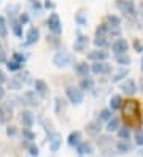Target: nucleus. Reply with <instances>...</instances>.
<instances>
[{"instance_id":"f257e3e1","label":"nucleus","mask_w":143,"mask_h":157,"mask_svg":"<svg viewBox=\"0 0 143 157\" xmlns=\"http://www.w3.org/2000/svg\"><path fill=\"white\" fill-rule=\"evenodd\" d=\"M121 113H122V122L129 128H140L141 125V109H140V103L133 98L124 100V103L121 106Z\"/></svg>"},{"instance_id":"f03ea898","label":"nucleus","mask_w":143,"mask_h":157,"mask_svg":"<svg viewBox=\"0 0 143 157\" xmlns=\"http://www.w3.org/2000/svg\"><path fill=\"white\" fill-rule=\"evenodd\" d=\"M116 8L121 13H124V16H127V17H135L137 16V8H135L133 0H116Z\"/></svg>"},{"instance_id":"7ed1b4c3","label":"nucleus","mask_w":143,"mask_h":157,"mask_svg":"<svg viewBox=\"0 0 143 157\" xmlns=\"http://www.w3.org/2000/svg\"><path fill=\"white\" fill-rule=\"evenodd\" d=\"M65 95H67V98H69L70 103H73V105H80L83 101V98H84L83 89L76 87V86H67L65 87Z\"/></svg>"},{"instance_id":"20e7f679","label":"nucleus","mask_w":143,"mask_h":157,"mask_svg":"<svg viewBox=\"0 0 143 157\" xmlns=\"http://www.w3.org/2000/svg\"><path fill=\"white\" fill-rule=\"evenodd\" d=\"M53 63L57 68H65L72 63V54L67 51H57L53 57Z\"/></svg>"},{"instance_id":"39448f33","label":"nucleus","mask_w":143,"mask_h":157,"mask_svg":"<svg viewBox=\"0 0 143 157\" xmlns=\"http://www.w3.org/2000/svg\"><path fill=\"white\" fill-rule=\"evenodd\" d=\"M91 73L97 76H103V75H110L111 73V65L107 60H102V62H94L91 65Z\"/></svg>"},{"instance_id":"423d86ee","label":"nucleus","mask_w":143,"mask_h":157,"mask_svg":"<svg viewBox=\"0 0 143 157\" xmlns=\"http://www.w3.org/2000/svg\"><path fill=\"white\" fill-rule=\"evenodd\" d=\"M48 29L53 32V35H61L62 33V22H61V17L57 16L56 13H53L50 17H48Z\"/></svg>"},{"instance_id":"0eeeda50","label":"nucleus","mask_w":143,"mask_h":157,"mask_svg":"<svg viewBox=\"0 0 143 157\" xmlns=\"http://www.w3.org/2000/svg\"><path fill=\"white\" fill-rule=\"evenodd\" d=\"M108 57H110V52H108V51H105V49H100V48L92 49V51H89V52H88V59H89L91 62H102V60H108Z\"/></svg>"},{"instance_id":"6e6552de","label":"nucleus","mask_w":143,"mask_h":157,"mask_svg":"<svg viewBox=\"0 0 143 157\" xmlns=\"http://www.w3.org/2000/svg\"><path fill=\"white\" fill-rule=\"evenodd\" d=\"M119 89H121L126 95L132 97V95H135V92H137V82L133 81V79H129V78H127V79L121 81Z\"/></svg>"},{"instance_id":"1a4fd4ad","label":"nucleus","mask_w":143,"mask_h":157,"mask_svg":"<svg viewBox=\"0 0 143 157\" xmlns=\"http://www.w3.org/2000/svg\"><path fill=\"white\" fill-rule=\"evenodd\" d=\"M111 49L114 54H126L129 51V43L126 38H118L111 43Z\"/></svg>"},{"instance_id":"9d476101","label":"nucleus","mask_w":143,"mask_h":157,"mask_svg":"<svg viewBox=\"0 0 143 157\" xmlns=\"http://www.w3.org/2000/svg\"><path fill=\"white\" fill-rule=\"evenodd\" d=\"M88 46H89V36L78 35V38H76L75 43H73V49H75L76 52H86Z\"/></svg>"},{"instance_id":"9b49d317","label":"nucleus","mask_w":143,"mask_h":157,"mask_svg":"<svg viewBox=\"0 0 143 157\" xmlns=\"http://www.w3.org/2000/svg\"><path fill=\"white\" fill-rule=\"evenodd\" d=\"M102 132V121L95 119V121H91L89 124H86V133L91 136H97Z\"/></svg>"},{"instance_id":"f8f14e48","label":"nucleus","mask_w":143,"mask_h":157,"mask_svg":"<svg viewBox=\"0 0 143 157\" xmlns=\"http://www.w3.org/2000/svg\"><path fill=\"white\" fill-rule=\"evenodd\" d=\"M27 106H37L38 105V97H37V92L35 90H27L22 94V98H21Z\"/></svg>"},{"instance_id":"ddd939ff","label":"nucleus","mask_w":143,"mask_h":157,"mask_svg":"<svg viewBox=\"0 0 143 157\" xmlns=\"http://www.w3.org/2000/svg\"><path fill=\"white\" fill-rule=\"evenodd\" d=\"M75 71L80 78H86V76H89V73H91V65L86 62H78L75 65Z\"/></svg>"},{"instance_id":"4468645a","label":"nucleus","mask_w":143,"mask_h":157,"mask_svg":"<svg viewBox=\"0 0 143 157\" xmlns=\"http://www.w3.org/2000/svg\"><path fill=\"white\" fill-rule=\"evenodd\" d=\"M19 121H21V124L24 127L30 128L34 125V114L29 111V109H24V111H21V114H19Z\"/></svg>"},{"instance_id":"2eb2a0df","label":"nucleus","mask_w":143,"mask_h":157,"mask_svg":"<svg viewBox=\"0 0 143 157\" xmlns=\"http://www.w3.org/2000/svg\"><path fill=\"white\" fill-rule=\"evenodd\" d=\"M103 22L107 24L110 29H119L121 27V17L116 16V14H107L105 19H103Z\"/></svg>"},{"instance_id":"dca6fc26","label":"nucleus","mask_w":143,"mask_h":157,"mask_svg":"<svg viewBox=\"0 0 143 157\" xmlns=\"http://www.w3.org/2000/svg\"><path fill=\"white\" fill-rule=\"evenodd\" d=\"M13 117V109L10 105H0V121L6 124L10 119Z\"/></svg>"},{"instance_id":"f3484780","label":"nucleus","mask_w":143,"mask_h":157,"mask_svg":"<svg viewBox=\"0 0 143 157\" xmlns=\"http://www.w3.org/2000/svg\"><path fill=\"white\" fill-rule=\"evenodd\" d=\"M38 38H40V30L37 27H30L26 35V44H34L38 41Z\"/></svg>"},{"instance_id":"a211bd4d","label":"nucleus","mask_w":143,"mask_h":157,"mask_svg":"<svg viewBox=\"0 0 143 157\" xmlns=\"http://www.w3.org/2000/svg\"><path fill=\"white\" fill-rule=\"evenodd\" d=\"M50 149L53 151V152H56L57 149L61 147V141H62V138H61V135L59 133H50Z\"/></svg>"},{"instance_id":"6ab92c4d","label":"nucleus","mask_w":143,"mask_h":157,"mask_svg":"<svg viewBox=\"0 0 143 157\" xmlns=\"http://www.w3.org/2000/svg\"><path fill=\"white\" fill-rule=\"evenodd\" d=\"M76 152H78L80 155H84V154L91 155L94 152V147H92V144L89 141H81L78 146H76Z\"/></svg>"},{"instance_id":"aec40b11","label":"nucleus","mask_w":143,"mask_h":157,"mask_svg":"<svg viewBox=\"0 0 143 157\" xmlns=\"http://www.w3.org/2000/svg\"><path fill=\"white\" fill-rule=\"evenodd\" d=\"M105 128H107V132H108V133L118 132L119 128H121V119H118V117H114V116H113L110 121L107 122V127H105Z\"/></svg>"},{"instance_id":"412c9836","label":"nucleus","mask_w":143,"mask_h":157,"mask_svg":"<svg viewBox=\"0 0 143 157\" xmlns=\"http://www.w3.org/2000/svg\"><path fill=\"white\" fill-rule=\"evenodd\" d=\"M132 143L129 141V140H119L118 143H116V151L119 152V154H126V152H130L132 151Z\"/></svg>"},{"instance_id":"4be33fe9","label":"nucleus","mask_w":143,"mask_h":157,"mask_svg":"<svg viewBox=\"0 0 143 157\" xmlns=\"http://www.w3.org/2000/svg\"><path fill=\"white\" fill-rule=\"evenodd\" d=\"M34 86H35V92H37V94H40L42 97H46L48 95V84H46L43 79H35Z\"/></svg>"},{"instance_id":"5701e85b","label":"nucleus","mask_w":143,"mask_h":157,"mask_svg":"<svg viewBox=\"0 0 143 157\" xmlns=\"http://www.w3.org/2000/svg\"><path fill=\"white\" fill-rule=\"evenodd\" d=\"M92 43L97 46V48H100V49H105V48H108V46H110V41H108L107 35H95V38H94Z\"/></svg>"},{"instance_id":"b1692460","label":"nucleus","mask_w":143,"mask_h":157,"mask_svg":"<svg viewBox=\"0 0 143 157\" xmlns=\"http://www.w3.org/2000/svg\"><path fill=\"white\" fill-rule=\"evenodd\" d=\"M113 138H110L108 135H103V136H99V140H97V144H99V147H100V149L102 151H105V152H107L108 149H107V147H111L113 146Z\"/></svg>"},{"instance_id":"393cba45","label":"nucleus","mask_w":143,"mask_h":157,"mask_svg":"<svg viewBox=\"0 0 143 157\" xmlns=\"http://www.w3.org/2000/svg\"><path fill=\"white\" fill-rule=\"evenodd\" d=\"M129 75V68H119L116 73H113V76H111V82H119V81H124V78H126Z\"/></svg>"},{"instance_id":"a878e982","label":"nucleus","mask_w":143,"mask_h":157,"mask_svg":"<svg viewBox=\"0 0 143 157\" xmlns=\"http://www.w3.org/2000/svg\"><path fill=\"white\" fill-rule=\"evenodd\" d=\"M122 103H124V100H122V97H121V95H113V97L110 98V109H111V111L121 109Z\"/></svg>"},{"instance_id":"bb28decb","label":"nucleus","mask_w":143,"mask_h":157,"mask_svg":"<svg viewBox=\"0 0 143 157\" xmlns=\"http://www.w3.org/2000/svg\"><path fill=\"white\" fill-rule=\"evenodd\" d=\"M114 60H116L118 65L121 67H127L130 63V56L126 52V54H114Z\"/></svg>"},{"instance_id":"cd10ccee","label":"nucleus","mask_w":143,"mask_h":157,"mask_svg":"<svg viewBox=\"0 0 143 157\" xmlns=\"http://www.w3.org/2000/svg\"><path fill=\"white\" fill-rule=\"evenodd\" d=\"M94 86H95V82H94V79L89 78V76L81 78V81H80V87H81L83 90H92Z\"/></svg>"},{"instance_id":"c85d7f7f","label":"nucleus","mask_w":143,"mask_h":157,"mask_svg":"<svg viewBox=\"0 0 143 157\" xmlns=\"http://www.w3.org/2000/svg\"><path fill=\"white\" fill-rule=\"evenodd\" d=\"M65 108H67L65 100H64V98H61V97H56V114L61 117V116L65 113Z\"/></svg>"},{"instance_id":"c756f323","label":"nucleus","mask_w":143,"mask_h":157,"mask_svg":"<svg viewBox=\"0 0 143 157\" xmlns=\"http://www.w3.org/2000/svg\"><path fill=\"white\" fill-rule=\"evenodd\" d=\"M67 143H69L70 146H78L80 143H81V133L80 132H72L70 135H69V140H67Z\"/></svg>"},{"instance_id":"7c9ffc66","label":"nucleus","mask_w":143,"mask_h":157,"mask_svg":"<svg viewBox=\"0 0 143 157\" xmlns=\"http://www.w3.org/2000/svg\"><path fill=\"white\" fill-rule=\"evenodd\" d=\"M111 117H113V111H111L110 108H103V109H100V113H99V121L108 122Z\"/></svg>"},{"instance_id":"2f4dec72","label":"nucleus","mask_w":143,"mask_h":157,"mask_svg":"<svg viewBox=\"0 0 143 157\" xmlns=\"http://www.w3.org/2000/svg\"><path fill=\"white\" fill-rule=\"evenodd\" d=\"M116 133H118V136H119V140H129V138H130V128L124 125V127L119 128Z\"/></svg>"},{"instance_id":"473e14b6","label":"nucleus","mask_w":143,"mask_h":157,"mask_svg":"<svg viewBox=\"0 0 143 157\" xmlns=\"http://www.w3.org/2000/svg\"><path fill=\"white\" fill-rule=\"evenodd\" d=\"M6 68H8L10 71H18V70L22 68V63H19V62H16V60L13 59V60H8V62H6Z\"/></svg>"},{"instance_id":"72a5a7b5","label":"nucleus","mask_w":143,"mask_h":157,"mask_svg":"<svg viewBox=\"0 0 143 157\" xmlns=\"http://www.w3.org/2000/svg\"><path fill=\"white\" fill-rule=\"evenodd\" d=\"M75 21L78 22V25H86L88 24V17H86V14L83 11H78L75 14Z\"/></svg>"},{"instance_id":"f704fd0d","label":"nucleus","mask_w":143,"mask_h":157,"mask_svg":"<svg viewBox=\"0 0 143 157\" xmlns=\"http://www.w3.org/2000/svg\"><path fill=\"white\" fill-rule=\"evenodd\" d=\"M8 86H10V89H21L22 87V81L19 79V78H11L8 81Z\"/></svg>"},{"instance_id":"c9c22d12","label":"nucleus","mask_w":143,"mask_h":157,"mask_svg":"<svg viewBox=\"0 0 143 157\" xmlns=\"http://www.w3.org/2000/svg\"><path fill=\"white\" fill-rule=\"evenodd\" d=\"M8 35V29H6V21L3 16H0V36L2 38H5V36Z\"/></svg>"},{"instance_id":"e433bc0d","label":"nucleus","mask_w":143,"mask_h":157,"mask_svg":"<svg viewBox=\"0 0 143 157\" xmlns=\"http://www.w3.org/2000/svg\"><path fill=\"white\" fill-rule=\"evenodd\" d=\"M11 29H13V32H14L16 36H22V24L19 22V21H18V22H13Z\"/></svg>"},{"instance_id":"4c0bfd02","label":"nucleus","mask_w":143,"mask_h":157,"mask_svg":"<svg viewBox=\"0 0 143 157\" xmlns=\"http://www.w3.org/2000/svg\"><path fill=\"white\" fill-rule=\"evenodd\" d=\"M133 138H135V144L137 146H143V130H141V128H137V130H135V136H133Z\"/></svg>"},{"instance_id":"58836bf2","label":"nucleus","mask_w":143,"mask_h":157,"mask_svg":"<svg viewBox=\"0 0 143 157\" xmlns=\"http://www.w3.org/2000/svg\"><path fill=\"white\" fill-rule=\"evenodd\" d=\"M22 136L26 138V140H29V141L35 140V133H34V132H30V128H29V127H26L24 130H22Z\"/></svg>"},{"instance_id":"ea45409f","label":"nucleus","mask_w":143,"mask_h":157,"mask_svg":"<svg viewBox=\"0 0 143 157\" xmlns=\"http://www.w3.org/2000/svg\"><path fill=\"white\" fill-rule=\"evenodd\" d=\"M27 151H29V154H30V155H38V147L34 144V143H29L27 144Z\"/></svg>"},{"instance_id":"a19ab883","label":"nucleus","mask_w":143,"mask_h":157,"mask_svg":"<svg viewBox=\"0 0 143 157\" xmlns=\"http://www.w3.org/2000/svg\"><path fill=\"white\" fill-rule=\"evenodd\" d=\"M132 46H133V49H135L137 52H143V43H141L138 38H135V40H133Z\"/></svg>"},{"instance_id":"79ce46f5","label":"nucleus","mask_w":143,"mask_h":157,"mask_svg":"<svg viewBox=\"0 0 143 157\" xmlns=\"http://www.w3.org/2000/svg\"><path fill=\"white\" fill-rule=\"evenodd\" d=\"M13 59H14L16 62H19V63H24V60H26V57L22 56V54H19V52H14V54H13Z\"/></svg>"},{"instance_id":"37998d69","label":"nucleus","mask_w":143,"mask_h":157,"mask_svg":"<svg viewBox=\"0 0 143 157\" xmlns=\"http://www.w3.org/2000/svg\"><path fill=\"white\" fill-rule=\"evenodd\" d=\"M0 62H6V54H5V49L2 43H0Z\"/></svg>"},{"instance_id":"c03bdc74","label":"nucleus","mask_w":143,"mask_h":157,"mask_svg":"<svg viewBox=\"0 0 143 157\" xmlns=\"http://www.w3.org/2000/svg\"><path fill=\"white\" fill-rule=\"evenodd\" d=\"M19 22H21L22 25H24V24H27V22H29V16H27L26 13H22L21 16H19Z\"/></svg>"},{"instance_id":"a18cd8bd","label":"nucleus","mask_w":143,"mask_h":157,"mask_svg":"<svg viewBox=\"0 0 143 157\" xmlns=\"http://www.w3.org/2000/svg\"><path fill=\"white\" fill-rule=\"evenodd\" d=\"M8 79H6V76H5V73L0 70V84H3V82H6Z\"/></svg>"},{"instance_id":"49530a36","label":"nucleus","mask_w":143,"mask_h":157,"mask_svg":"<svg viewBox=\"0 0 143 157\" xmlns=\"http://www.w3.org/2000/svg\"><path fill=\"white\" fill-rule=\"evenodd\" d=\"M6 133L13 136V135L16 133V128H14V127H8V128H6Z\"/></svg>"},{"instance_id":"de8ad7c7","label":"nucleus","mask_w":143,"mask_h":157,"mask_svg":"<svg viewBox=\"0 0 143 157\" xmlns=\"http://www.w3.org/2000/svg\"><path fill=\"white\" fill-rule=\"evenodd\" d=\"M138 89L143 92V76H140V79H138Z\"/></svg>"},{"instance_id":"09e8293b","label":"nucleus","mask_w":143,"mask_h":157,"mask_svg":"<svg viewBox=\"0 0 143 157\" xmlns=\"http://www.w3.org/2000/svg\"><path fill=\"white\" fill-rule=\"evenodd\" d=\"M3 95H5V89H3L2 86H0V100L3 98Z\"/></svg>"},{"instance_id":"8fccbe9b","label":"nucleus","mask_w":143,"mask_h":157,"mask_svg":"<svg viewBox=\"0 0 143 157\" xmlns=\"http://www.w3.org/2000/svg\"><path fill=\"white\" fill-rule=\"evenodd\" d=\"M45 6H46V8H54V3H53V2H46Z\"/></svg>"},{"instance_id":"3c124183","label":"nucleus","mask_w":143,"mask_h":157,"mask_svg":"<svg viewBox=\"0 0 143 157\" xmlns=\"http://www.w3.org/2000/svg\"><path fill=\"white\" fill-rule=\"evenodd\" d=\"M141 70H143V57H141Z\"/></svg>"}]
</instances>
